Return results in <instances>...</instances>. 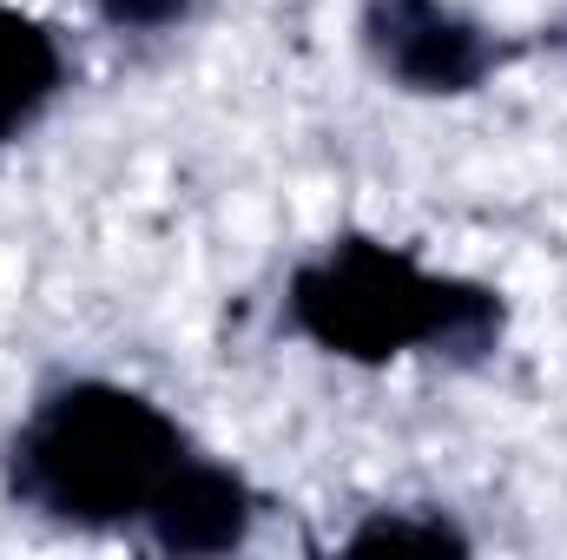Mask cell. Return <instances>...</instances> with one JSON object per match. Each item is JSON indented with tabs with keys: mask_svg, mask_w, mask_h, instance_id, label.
<instances>
[{
	"mask_svg": "<svg viewBox=\"0 0 567 560\" xmlns=\"http://www.w3.org/2000/svg\"><path fill=\"white\" fill-rule=\"evenodd\" d=\"M258 488L231 468L212 462L205 448H192V462L172 475V488L152 501V515L140 521V535L172 560H205V554H231L251 541L258 528Z\"/></svg>",
	"mask_w": 567,
	"mask_h": 560,
	"instance_id": "obj_4",
	"label": "cell"
},
{
	"mask_svg": "<svg viewBox=\"0 0 567 560\" xmlns=\"http://www.w3.org/2000/svg\"><path fill=\"white\" fill-rule=\"evenodd\" d=\"M192 435L145 390L73 376L47 390L7 442V495L60 528L113 535L140 528L172 475L192 462Z\"/></svg>",
	"mask_w": 567,
	"mask_h": 560,
	"instance_id": "obj_2",
	"label": "cell"
},
{
	"mask_svg": "<svg viewBox=\"0 0 567 560\" xmlns=\"http://www.w3.org/2000/svg\"><path fill=\"white\" fill-rule=\"evenodd\" d=\"M350 554H383V548H423V554H468V535L442 515V508H429V515H410V508H390V515H370L350 541H343Z\"/></svg>",
	"mask_w": 567,
	"mask_h": 560,
	"instance_id": "obj_6",
	"label": "cell"
},
{
	"mask_svg": "<svg viewBox=\"0 0 567 560\" xmlns=\"http://www.w3.org/2000/svg\"><path fill=\"white\" fill-rule=\"evenodd\" d=\"M198 0H93V13L120 33H165V27H185Z\"/></svg>",
	"mask_w": 567,
	"mask_h": 560,
	"instance_id": "obj_7",
	"label": "cell"
},
{
	"mask_svg": "<svg viewBox=\"0 0 567 560\" xmlns=\"http://www.w3.org/2000/svg\"><path fill=\"white\" fill-rule=\"evenodd\" d=\"M284 323L310 350H323L337 363H357V370H383L396 356L475 363L502 343L508 303H502L495 283L435 271L410 245L343 231L290 271Z\"/></svg>",
	"mask_w": 567,
	"mask_h": 560,
	"instance_id": "obj_1",
	"label": "cell"
},
{
	"mask_svg": "<svg viewBox=\"0 0 567 560\" xmlns=\"http://www.w3.org/2000/svg\"><path fill=\"white\" fill-rule=\"evenodd\" d=\"M363 53L416 100H462L502 66V40L455 0H363Z\"/></svg>",
	"mask_w": 567,
	"mask_h": 560,
	"instance_id": "obj_3",
	"label": "cell"
},
{
	"mask_svg": "<svg viewBox=\"0 0 567 560\" xmlns=\"http://www.w3.org/2000/svg\"><path fill=\"white\" fill-rule=\"evenodd\" d=\"M60 93H66V46H60V33L40 13L0 0V145L33 133Z\"/></svg>",
	"mask_w": 567,
	"mask_h": 560,
	"instance_id": "obj_5",
	"label": "cell"
}]
</instances>
